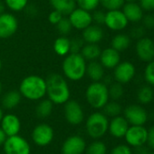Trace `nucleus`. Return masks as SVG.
<instances>
[{"label": "nucleus", "instance_id": "1", "mask_svg": "<svg viewBox=\"0 0 154 154\" xmlns=\"http://www.w3.org/2000/svg\"><path fill=\"white\" fill-rule=\"evenodd\" d=\"M45 81L46 96L54 105H64L70 100V88L64 76L58 73H52L47 77Z\"/></svg>", "mask_w": 154, "mask_h": 154}, {"label": "nucleus", "instance_id": "2", "mask_svg": "<svg viewBox=\"0 0 154 154\" xmlns=\"http://www.w3.org/2000/svg\"><path fill=\"white\" fill-rule=\"evenodd\" d=\"M18 91L25 99L39 101L46 96V81L41 76L29 75L22 79Z\"/></svg>", "mask_w": 154, "mask_h": 154}, {"label": "nucleus", "instance_id": "3", "mask_svg": "<svg viewBox=\"0 0 154 154\" xmlns=\"http://www.w3.org/2000/svg\"><path fill=\"white\" fill-rule=\"evenodd\" d=\"M87 61L80 53H69L62 63L64 77L71 81H79L86 74Z\"/></svg>", "mask_w": 154, "mask_h": 154}, {"label": "nucleus", "instance_id": "4", "mask_svg": "<svg viewBox=\"0 0 154 154\" xmlns=\"http://www.w3.org/2000/svg\"><path fill=\"white\" fill-rule=\"evenodd\" d=\"M85 98L93 108L103 109L110 100L108 86L103 81L92 82L85 90Z\"/></svg>", "mask_w": 154, "mask_h": 154}, {"label": "nucleus", "instance_id": "5", "mask_svg": "<svg viewBox=\"0 0 154 154\" xmlns=\"http://www.w3.org/2000/svg\"><path fill=\"white\" fill-rule=\"evenodd\" d=\"M109 119L102 112H94L86 120L85 128L88 135L93 139H100L108 132Z\"/></svg>", "mask_w": 154, "mask_h": 154}, {"label": "nucleus", "instance_id": "6", "mask_svg": "<svg viewBox=\"0 0 154 154\" xmlns=\"http://www.w3.org/2000/svg\"><path fill=\"white\" fill-rule=\"evenodd\" d=\"M3 147L5 154L31 153V147L28 141L18 134L7 137Z\"/></svg>", "mask_w": 154, "mask_h": 154}, {"label": "nucleus", "instance_id": "7", "mask_svg": "<svg viewBox=\"0 0 154 154\" xmlns=\"http://www.w3.org/2000/svg\"><path fill=\"white\" fill-rule=\"evenodd\" d=\"M136 75L135 65L129 60L121 61L113 69V79L122 85L130 83Z\"/></svg>", "mask_w": 154, "mask_h": 154}, {"label": "nucleus", "instance_id": "8", "mask_svg": "<svg viewBox=\"0 0 154 154\" xmlns=\"http://www.w3.org/2000/svg\"><path fill=\"white\" fill-rule=\"evenodd\" d=\"M104 25L113 32H122L129 25V21L122 9L111 10L105 13Z\"/></svg>", "mask_w": 154, "mask_h": 154}, {"label": "nucleus", "instance_id": "9", "mask_svg": "<svg viewBox=\"0 0 154 154\" xmlns=\"http://www.w3.org/2000/svg\"><path fill=\"white\" fill-rule=\"evenodd\" d=\"M123 116L130 125H144L149 115L146 109L140 105H130L123 111Z\"/></svg>", "mask_w": 154, "mask_h": 154}, {"label": "nucleus", "instance_id": "10", "mask_svg": "<svg viewBox=\"0 0 154 154\" xmlns=\"http://www.w3.org/2000/svg\"><path fill=\"white\" fill-rule=\"evenodd\" d=\"M54 133L51 125L45 123L37 125L32 132V140L37 146L44 147L49 145L54 140Z\"/></svg>", "mask_w": 154, "mask_h": 154}, {"label": "nucleus", "instance_id": "11", "mask_svg": "<svg viewBox=\"0 0 154 154\" xmlns=\"http://www.w3.org/2000/svg\"><path fill=\"white\" fill-rule=\"evenodd\" d=\"M147 136L148 129L143 125H131L124 135V139L130 147L136 148L146 144Z\"/></svg>", "mask_w": 154, "mask_h": 154}, {"label": "nucleus", "instance_id": "12", "mask_svg": "<svg viewBox=\"0 0 154 154\" xmlns=\"http://www.w3.org/2000/svg\"><path fill=\"white\" fill-rule=\"evenodd\" d=\"M64 117L72 125H78L84 119V113L82 106L76 100H68L64 107Z\"/></svg>", "mask_w": 154, "mask_h": 154}, {"label": "nucleus", "instance_id": "13", "mask_svg": "<svg viewBox=\"0 0 154 154\" xmlns=\"http://www.w3.org/2000/svg\"><path fill=\"white\" fill-rule=\"evenodd\" d=\"M135 53L138 59L143 62L154 60V41L148 36L137 40L135 43Z\"/></svg>", "mask_w": 154, "mask_h": 154}, {"label": "nucleus", "instance_id": "14", "mask_svg": "<svg viewBox=\"0 0 154 154\" xmlns=\"http://www.w3.org/2000/svg\"><path fill=\"white\" fill-rule=\"evenodd\" d=\"M67 17L73 28L78 31H83L93 23L92 13L79 7H76Z\"/></svg>", "mask_w": 154, "mask_h": 154}, {"label": "nucleus", "instance_id": "15", "mask_svg": "<svg viewBox=\"0 0 154 154\" xmlns=\"http://www.w3.org/2000/svg\"><path fill=\"white\" fill-rule=\"evenodd\" d=\"M18 29V20L11 13H3L0 14V39H8L12 37Z\"/></svg>", "mask_w": 154, "mask_h": 154}, {"label": "nucleus", "instance_id": "16", "mask_svg": "<svg viewBox=\"0 0 154 154\" xmlns=\"http://www.w3.org/2000/svg\"><path fill=\"white\" fill-rule=\"evenodd\" d=\"M85 140L79 135L68 137L62 145L63 154H83L86 150Z\"/></svg>", "mask_w": 154, "mask_h": 154}, {"label": "nucleus", "instance_id": "17", "mask_svg": "<svg viewBox=\"0 0 154 154\" xmlns=\"http://www.w3.org/2000/svg\"><path fill=\"white\" fill-rule=\"evenodd\" d=\"M0 128L4 131L7 137L17 135L21 130V122L17 116L7 114L3 116L0 122Z\"/></svg>", "mask_w": 154, "mask_h": 154}, {"label": "nucleus", "instance_id": "18", "mask_svg": "<svg viewBox=\"0 0 154 154\" xmlns=\"http://www.w3.org/2000/svg\"><path fill=\"white\" fill-rule=\"evenodd\" d=\"M98 60L104 69H113L121 62V53L112 47H108L102 50Z\"/></svg>", "mask_w": 154, "mask_h": 154}, {"label": "nucleus", "instance_id": "19", "mask_svg": "<svg viewBox=\"0 0 154 154\" xmlns=\"http://www.w3.org/2000/svg\"><path fill=\"white\" fill-rule=\"evenodd\" d=\"M129 127L130 125L124 118V116H118L113 117L112 120L109 122L108 132L112 136L115 138H123Z\"/></svg>", "mask_w": 154, "mask_h": 154}, {"label": "nucleus", "instance_id": "20", "mask_svg": "<svg viewBox=\"0 0 154 154\" xmlns=\"http://www.w3.org/2000/svg\"><path fill=\"white\" fill-rule=\"evenodd\" d=\"M122 11L123 12L129 23H138L142 22L144 15V11L138 4V2L125 3L122 7Z\"/></svg>", "mask_w": 154, "mask_h": 154}, {"label": "nucleus", "instance_id": "21", "mask_svg": "<svg viewBox=\"0 0 154 154\" xmlns=\"http://www.w3.org/2000/svg\"><path fill=\"white\" fill-rule=\"evenodd\" d=\"M104 37V32L102 26L92 23L82 31V39L84 43L98 44Z\"/></svg>", "mask_w": 154, "mask_h": 154}, {"label": "nucleus", "instance_id": "22", "mask_svg": "<svg viewBox=\"0 0 154 154\" xmlns=\"http://www.w3.org/2000/svg\"><path fill=\"white\" fill-rule=\"evenodd\" d=\"M105 74V69L103 67V65L98 60L89 61V63L86 66V76L93 81H102L104 79Z\"/></svg>", "mask_w": 154, "mask_h": 154}, {"label": "nucleus", "instance_id": "23", "mask_svg": "<svg viewBox=\"0 0 154 154\" xmlns=\"http://www.w3.org/2000/svg\"><path fill=\"white\" fill-rule=\"evenodd\" d=\"M53 10H56L64 16H68L77 6L75 0H49Z\"/></svg>", "mask_w": 154, "mask_h": 154}, {"label": "nucleus", "instance_id": "24", "mask_svg": "<svg viewBox=\"0 0 154 154\" xmlns=\"http://www.w3.org/2000/svg\"><path fill=\"white\" fill-rule=\"evenodd\" d=\"M131 44H132V38L130 37L129 34L123 32H119L115 34L111 41V47L116 50L117 51H119L120 53L129 49Z\"/></svg>", "mask_w": 154, "mask_h": 154}, {"label": "nucleus", "instance_id": "25", "mask_svg": "<svg viewBox=\"0 0 154 154\" xmlns=\"http://www.w3.org/2000/svg\"><path fill=\"white\" fill-rule=\"evenodd\" d=\"M21 99L22 96L18 90H10L2 97V106L5 109L12 110L20 104Z\"/></svg>", "mask_w": 154, "mask_h": 154}, {"label": "nucleus", "instance_id": "26", "mask_svg": "<svg viewBox=\"0 0 154 154\" xmlns=\"http://www.w3.org/2000/svg\"><path fill=\"white\" fill-rule=\"evenodd\" d=\"M102 49L96 43H84L83 46L80 54L84 58L86 61L97 60L100 57Z\"/></svg>", "mask_w": 154, "mask_h": 154}, {"label": "nucleus", "instance_id": "27", "mask_svg": "<svg viewBox=\"0 0 154 154\" xmlns=\"http://www.w3.org/2000/svg\"><path fill=\"white\" fill-rule=\"evenodd\" d=\"M54 51L60 57H65L70 53V39L67 36H59L53 44Z\"/></svg>", "mask_w": 154, "mask_h": 154}, {"label": "nucleus", "instance_id": "28", "mask_svg": "<svg viewBox=\"0 0 154 154\" xmlns=\"http://www.w3.org/2000/svg\"><path fill=\"white\" fill-rule=\"evenodd\" d=\"M54 109V103L48 98H43L39 100L35 107V114L39 118H46L48 117Z\"/></svg>", "mask_w": 154, "mask_h": 154}, {"label": "nucleus", "instance_id": "29", "mask_svg": "<svg viewBox=\"0 0 154 154\" xmlns=\"http://www.w3.org/2000/svg\"><path fill=\"white\" fill-rule=\"evenodd\" d=\"M154 98V91L152 86H142L137 91V99L142 105H148L152 102Z\"/></svg>", "mask_w": 154, "mask_h": 154}, {"label": "nucleus", "instance_id": "30", "mask_svg": "<svg viewBox=\"0 0 154 154\" xmlns=\"http://www.w3.org/2000/svg\"><path fill=\"white\" fill-rule=\"evenodd\" d=\"M103 114L107 117H115L118 116H121V113L123 112L122 106L117 101H109L103 108Z\"/></svg>", "mask_w": 154, "mask_h": 154}, {"label": "nucleus", "instance_id": "31", "mask_svg": "<svg viewBox=\"0 0 154 154\" xmlns=\"http://www.w3.org/2000/svg\"><path fill=\"white\" fill-rule=\"evenodd\" d=\"M108 90H109V97L113 101H117L121 99L124 95L123 85L118 82H113L112 84H110V86H108Z\"/></svg>", "mask_w": 154, "mask_h": 154}, {"label": "nucleus", "instance_id": "32", "mask_svg": "<svg viewBox=\"0 0 154 154\" xmlns=\"http://www.w3.org/2000/svg\"><path fill=\"white\" fill-rule=\"evenodd\" d=\"M86 154H106L107 146L101 141L93 142L88 147H86Z\"/></svg>", "mask_w": 154, "mask_h": 154}, {"label": "nucleus", "instance_id": "33", "mask_svg": "<svg viewBox=\"0 0 154 154\" xmlns=\"http://www.w3.org/2000/svg\"><path fill=\"white\" fill-rule=\"evenodd\" d=\"M5 6L13 12H21L25 9L28 0H4Z\"/></svg>", "mask_w": 154, "mask_h": 154}, {"label": "nucleus", "instance_id": "34", "mask_svg": "<svg viewBox=\"0 0 154 154\" xmlns=\"http://www.w3.org/2000/svg\"><path fill=\"white\" fill-rule=\"evenodd\" d=\"M55 28L62 36H67L74 29L67 16H64L61 21L55 25Z\"/></svg>", "mask_w": 154, "mask_h": 154}, {"label": "nucleus", "instance_id": "35", "mask_svg": "<svg viewBox=\"0 0 154 154\" xmlns=\"http://www.w3.org/2000/svg\"><path fill=\"white\" fill-rule=\"evenodd\" d=\"M76 6L84 10L93 12L100 5V0H75Z\"/></svg>", "mask_w": 154, "mask_h": 154}, {"label": "nucleus", "instance_id": "36", "mask_svg": "<svg viewBox=\"0 0 154 154\" xmlns=\"http://www.w3.org/2000/svg\"><path fill=\"white\" fill-rule=\"evenodd\" d=\"M124 4V0H100V5L107 11L122 9Z\"/></svg>", "mask_w": 154, "mask_h": 154}, {"label": "nucleus", "instance_id": "37", "mask_svg": "<svg viewBox=\"0 0 154 154\" xmlns=\"http://www.w3.org/2000/svg\"><path fill=\"white\" fill-rule=\"evenodd\" d=\"M143 76L146 83L152 87H154V60L147 62L144 68Z\"/></svg>", "mask_w": 154, "mask_h": 154}, {"label": "nucleus", "instance_id": "38", "mask_svg": "<svg viewBox=\"0 0 154 154\" xmlns=\"http://www.w3.org/2000/svg\"><path fill=\"white\" fill-rule=\"evenodd\" d=\"M84 42L80 37H74L70 39V53H80Z\"/></svg>", "mask_w": 154, "mask_h": 154}, {"label": "nucleus", "instance_id": "39", "mask_svg": "<svg viewBox=\"0 0 154 154\" xmlns=\"http://www.w3.org/2000/svg\"><path fill=\"white\" fill-rule=\"evenodd\" d=\"M129 35L132 39L139 40V39L146 36V29L143 27V25H136L132 28Z\"/></svg>", "mask_w": 154, "mask_h": 154}, {"label": "nucleus", "instance_id": "40", "mask_svg": "<svg viewBox=\"0 0 154 154\" xmlns=\"http://www.w3.org/2000/svg\"><path fill=\"white\" fill-rule=\"evenodd\" d=\"M92 18H93V23L102 26V25L104 24L105 12H103V10H98V9H96V10L93 11Z\"/></svg>", "mask_w": 154, "mask_h": 154}, {"label": "nucleus", "instance_id": "41", "mask_svg": "<svg viewBox=\"0 0 154 154\" xmlns=\"http://www.w3.org/2000/svg\"><path fill=\"white\" fill-rule=\"evenodd\" d=\"M110 154H133L131 147L126 144H119L113 148Z\"/></svg>", "mask_w": 154, "mask_h": 154}, {"label": "nucleus", "instance_id": "42", "mask_svg": "<svg viewBox=\"0 0 154 154\" xmlns=\"http://www.w3.org/2000/svg\"><path fill=\"white\" fill-rule=\"evenodd\" d=\"M143 25L147 30L154 29V14H144L143 17Z\"/></svg>", "mask_w": 154, "mask_h": 154}, {"label": "nucleus", "instance_id": "43", "mask_svg": "<svg viewBox=\"0 0 154 154\" xmlns=\"http://www.w3.org/2000/svg\"><path fill=\"white\" fill-rule=\"evenodd\" d=\"M64 15H63L61 13H59L58 11L56 10H52L49 14H48V21L51 24H54V25H56L60 21L61 19L64 17Z\"/></svg>", "mask_w": 154, "mask_h": 154}, {"label": "nucleus", "instance_id": "44", "mask_svg": "<svg viewBox=\"0 0 154 154\" xmlns=\"http://www.w3.org/2000/svg\"><path fill=\"white\" fill-rule=\"evenodd\" d=\"M138 4L143 11L152 12L154 10V0H139Z\"/></svg>", "mask_w": 154, "mask_h": 154}, {"label": "nucleus", "instance_id": "45", "mask_svg": "<svg viewBox=\"0 0 154 154\" xmlns=\"http://www.w3.org/2000/svg\"><path fill=\"white\" fill-rule=\"evenodd\" d=\"M147 146L154 151V125L150 129H148V136H147Z\"/></svg>", "mask_w": 154, "mask_h": 154}, {"label": "nucleus", "instance_id": "46", "mask_svg": "<svg viewBox=\"0 0 154 154\" xmlns=\"http://www.w3.org/2000/svg\"><path fill=\"white\" fill-rule=\"evenodd\" d=\"M151 149L145 144L135 148V154H151Z\"/></svg>", "mask_w": 154, "mask_h": 154}, {"label": "nucleus", "instance_id": "47", "mask_svg": "<svg viewBox=\"0 0 154 154\" xmlns=\"http://www.w3.org/2000/svg\"><path fill=\"white\" fill-rule=\"evenodd\" d=\"M7 136L5 135V134L4 133V131L0 128V146H3L4 143L5 142Z\"/></svg>", "mask_w": 154, "mask_h": 154}, {"label": "nucleus", "instance_id": "48", "mask_svg": "<svg viewBox=\"0 0 154 154\" xmlns=\"http://www.w3.org/2000/svg\"><path fill=\"white\" fill-rule=\"evenodd\" d=\"M5 2L4 0H0V14L5 13Z\"/></svg>", "mask_w": 154, "mask_h": 154}, {"label": "nucleus", "instance_id": "49", "mask_svg": "<svg viewBox=\"0 0 154 154\" xmlns=\"http://www.w3.org/2000/svg\"><path fill=\"white\" fill-rule=\"evenodd\" d=\"M3 116H4L3 110H2V108H1V106H0V122H1V120H2V118H3Z\"/></svg>", "mask_w": 154, "mask_h": 154}, {"label": "nucleus", "instance_id": "50", "mask_svg": "<svg viewBox=\"0 0 154 154\" xmlns=\"http://www.w3.org/2000/svg\"><path fill=\"white\" fill-rule=\"evenodd\" d=\"M125 3H133V2H138L139 0H124Z\"/></svg>", "mask_w": 154, "mask_h": 154}, {"label": "nucleus", "instance_id": "51", "mask_svg": "<svg viewBox=\"0 0 154 154\" xmlns=\"http://www.w3.org/2000/svg\"><path fill=\"white\" fill-rule=\"evenodd\" d=\"M2 89H3V87H2V82L0 80V97H1V94H2Z\"/></svg>", "mask_w": 154, "mask_h": 154}, {"label": "nucleus", "instance_id": "52", "mask_svg": "<svg viewBox=\"0 0 154 154\" xmlns=\"http://www.w3.org/2000/svg\"><path fill=\"white\" fill-rule=\"evenodd\" d=\"M1 69H2V60L0 59V70H1Z\"/></svg>", "mask_w": 154, "mask_h": 154}, {"label": "nucleus", "instance_id": "53", "mask_svg": "<svg viewBox=\"0 0 154 154\" xmlns=\"http://www.w3.org/2000/svg\"><path fill=\"white\" fill-rule=\"evenodd\" d=\"M151 154H154V152H152V153H151Z\"/></svg>", "mask_w": 154, "mask_h": 154}]
</instances>
